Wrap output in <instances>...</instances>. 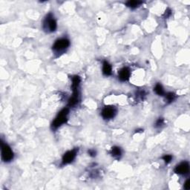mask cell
<instances>
[{"mask_svg": "<svg viewBox=\"0 0 190 190\" xmlns=\"http://www.w3.org/2000/svg\"><path fill=\"white\" fill-rule=\"evenodd\" d=\"M69 114L68 108H64L58 113L56 117L55 118L54 121L51 123V129L53 130H56L58 128L61 126L62 125L67 122L68 120V115Z\"/></svg>", "mask_w": 190, "mask_h": 190, "instance_id": "6da1fadb", "label": "cell"}, {"mask_svg": "<svg viewBox=\"0 0 190 190\" xmlns=\"http://www.w3.org/2000/svg\"><path fill=\"white\" fill-rule=\"evenodd\" d=\"M42 28L44 31L48 33L54 32L56 30V28H57L56 21L54 19V15L51 13L48 14L45 17L43 21V24H42Z\"/></svg>", "mask_w": 190, "mask_h": 190, "instance_id": "7a4b0ae2", "label": "cell"}, {"mask_svg": "<svg viewBox=\"0 0 190 190\" xmlns=\"http://www.w3.org/2000/svg\"><path fill=\"white\" fill-rule=\"evenodd\" d=\"M70 45V41L67 38L58 39L55 41L54 45L52 46V49L56 54H62L66 50Z\"/></svg>", "mask_w": 190, "mask_h": 190, "instance_id": "3957f363", "label": "cell"}, {"mask_svg": "<svg viewBox=\"0 0 190 190\" xmlns=\"http://www.w3.org/2000/svg\"><path fill=\"white\" fill-rule=\"evenodd\" d=\"M1 155L4 162H10L14 159V154L11 148L6 143L1 141Z\"/></svg>", "mask_w": 190, "mask_h": 190, "instance_id": "277c9868", "label": "cell"}, {"mask_svg": "<svg viewBox=\"0 0 190 190\" xmlns=\"http://www.w3.org/2000/svg\"><path fill=\"white\" fill-rule=\"evenodd\" d=\"M77 152L78 149H74L65 152L62 159V165H67L73 162L77 156Z\"/></svg>", "mask_w": 190, "mask_h": 190, "instance_id": "5b68a950", "label": "cell"}, {"mask_svg": "<svg viewBox=\"0 0 190 190\" xmlns=\"http://www.w3.org/2000/svg\"><path fill=\"white\" fill-rule=\"evenodd\" d=\"M117 113V110L114 106H106L102 110L101 115L106 120H110L114 118L115 114Z\"/></svg>", "mask_w": 190, "mask_h": 190, "instance_id": "8992f818", "label": "cell"}, {"mask_svg": "<svg viewBox=\"0 0 190 190\" xmlns=\"http://www.w3.org/2000/svg\"><path fill=\"white\" fill-rule=\"evenodd\" d=\"M189 172V163L184 161L178 164L175 169V172L178 175H186Z\"/></svg>", "mask_w": 190, "mask_h": 190, "instance_id": "52a82bcc", "label": "cell"}, {"mask_svg": "<svg viewBox=\"0 0 190 190\" xmlns=\"http://www.w3.org/2000/svg\"><path fill=\"white\" fill-rule=\"evenodd\" d=\"M130 75V69L127 68V67H124V68H121L120 70V72H118V78L121 82H126L129 80Z\"/></svg>", "mask_w": 190, "mask_h": 190, "instance_id": "ba28073f", "label": "cell"}, {"mask_svg": "<svg viewBox=\"0 0 190 190\" xmlns=\"http://www.w3.org/2000/svg\"><path fill=\"white\" fill-rule=\"evenodd\" d=\"M80 77L79 76H74L72 77V88L73 91V95H79V86L80 84Z\"/></svg>", "mask_w": 190, "mask_h": 190, "instance_id": "9c48e42d", "label": "cell"}, {"mask_svg": "<svg viewBox=\"0 0 190 190\" xmlns=\"http://www.w3.org/2000/svg\"><path fill=\"white\" fill-rule=\"evenodd\" d=\"M103 73L105 76H110L112 74V67L109 62L104 61L103 64Z\"/></svg>", "mask_w": 190, "mask_h": 190, "instance_id": "30bf717a", "label": "cell"}, {"mask_svg": "<svg viewBox=\"0 0 190 190\" xmlns=\"http://www.w3.org/2000/svg\"><path fill=\"white\" fill-rule=\"evenodd\" d=\"M143 4V2L138 1V0H129L126 2V5L129 8H131V9H134V8H138L140 5Z\"/></svg>", "mask_w": 190, "mask_h": 190, "instance_id": "8fae6325", "label": "cell"}, {"mask_svg": "<svg viewBox=\"0 0 190 190\" xmlns=\"http://www.w3.org/2000/svg\"><path fill=\"white\" fill-rule=\"evenodd\" d=\"M111 154H112L113 157H116V158H120L122 155V151L121 149L118 146H114L111 148Z\"/></svg>", "mask_w": 190, "mask_h": 190, "instance_id": "7c38bea8", "label": "cell"}, {"mask_svg": "<svg viewBox=\"0 0 190 190\" xmlns=\"http://www.w3.org/2000/svg\"><path fill=\"white\" fill-rule=\"evenodd\" d=\"M154 92H155V93L159 96H163L165 95L164 89H163L162 85L160 84V83L156 84V86H154Z\"/></svg>", "mask_w": 190, "mask_h": 190, "instance_id": "4fadbf2b", "label": "cell"}, {"mask_svg": "<svg viewBox=\"0 0 190 190\" xmlns=\"http://www.w3.org/2000/svg\"><path fill=\"white\" fill-rule=\"evenodd\" d=\"M165 98H166V100L167 101L168 103H170L173 102L174 100H175V97H176V96L174 93H172V92H169V93L165 94Z\"/></svg>", "mask_w": 190, "mask_h": 190, "instance_id": "5bb4252c", "label": "cell"}, {"mask_svg": "<svg viewBox=\"0 0 190 190\" xmlns=\"http://www.w3.org/2000/svg\"><path fill=\"white\" fill-rule=\"evenodd\" d=\"M162 159L164 161V162L166 163V164H168V163H169L172 161V156L170 155V154H166V155H164L162 157Z\"/></svg>", "mask_w": 190, "mask_h": 190, "instance_id": "9a60e30c", "label": "cell"}, {"mask_svg": "<svg viewBox=\"0 0 190 190\" xmlns=\"http://www.w3.org/2000/svg\"><path fill=\"white\" fill-rule=\"evenodd\" d=\"M163 122H164V120H163V118H159L158 120L156 121V123H155V127L158 128V127H161L162 126Z\"/></svg>", "mask_w": 190, "mask_h": 190, "instance_id": "2e32d148", "label": "cell"}, {"mask_svg": "<svg viewBox=\"0 0 190 190\" xmlns=\"http://www.w3.org/2000/svg\"><path fill=\"white\" fill-rule=\"evenodd\" d=\"M171 14H172V10H170L169 8H168V9L166 10V12H165L164 17H165V18H168V17H169V16L171 15Z\"/></svg>", "mask_w": 190, "mask_h": 190, "instance_id": "e0dca14e", "label": "cell"}, {"mask_svg": "<svg viewBox=\"0 0 190 190\" xmlns=\"http://www.w3.org/2000/svg\"><path fill=\"white\" fill-rule=\"evenodd\" d=\"M88 153L89 154V155L91 156V157H95L97 152H96V151L95 149H90L88 151Z\"/></svg>", "mask_w": 190, "mask_h": 190, "instance_id": "ac0fdd59", "label": "cell"}, {"mask_svg": "<svg viewBox=\"0 0 190 190\" xmlns=\"http://www.w3.org/2000/svg\"><path fill=\"white\" fill-rule=\"evenodd\" d=\"M184 189H190V180H187L184 184Z\"/></svg>", "mask_w": 190, "mask_h": 190, "instance_id": "d6986e66", "label": "cell"}]
</instances>
